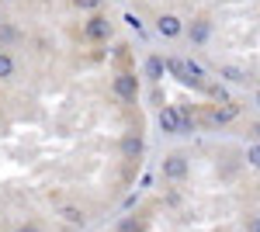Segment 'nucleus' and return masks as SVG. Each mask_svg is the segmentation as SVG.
I'll use <instances>...</instances> for the list:
<instances>
[{
    "label": "nucleus",
    "mask_w": 260,
    "mask_h": 232,
    "mask_svg": "<svg viewBox=\"0 0 260 232\" xmlns=\"http://www.w3.org/2000/svg\"><path fill=\"white\" fill-rule=\"evenodd\" d=\"M136 90H139V83H136V77H132V73H118V77H115V94H118V97L132 101V97H136Z\"/></svg>",
    "instance_id": "nucleus-2"
},
{
    "label": "nucleus",
    "mask_w": 260,
    "mask_h": 232,
    "mask_svg": "<svg viewBox=\"0 0 260 232\" xmlns=\"http://www.w3.org/2000/svg\"><path fill=\"white\" fill-rule=\"evenodd\" d=\"M125 21H128V28H136V31H142V24H139V18H136V14H128Z\"/></svg>",
    "instance_id": "nucleus-16"
},
{
    "label": "nucleus",
    "mask_w": 260,
    "mask_h": 232,
    "mask_svg": "<svg viewBox=\"0 0 260 232\" xmlns=\"http://www.w3.org/2000/svg\"><path fill=\"white\" fill-rule=\"evenodd\" d=\"M14 232H35V229H31V225H24V229H14Z\"/></svg>",
    "instance_id": "nucleus-17"
},
{
    "label": "nucleus",
    "mask_w": 260,
    "mask_h": 232,
    "mask_svg": "<svg viewBox=\"0 0 260 232\" xmlns=\"http://www.w3.org/2000/svg\"><path fill=\"white\" fill-rule=\"evenodd\" d=\"M156 28H160V35H163V39H177L180 31H184V24H180L177 14H163Z\"/></svg>",
    "instance_id": "nucleus-3"
},
{
    "label": "nucleus",
    "mask_w": 260,
    "mask_h": 232,
    "mask_svg": "<svg viewBox=\"0 0 260 232\" xmlns=\"http://www.w3.org/2000/svg\"><path fill=\"white\" fill-rule=\"evenodd\" d=\"M208 35H212V21H194V24H191V42H198V45H205V42H208Z\"/></svg>",
    "instance_id": "nucleus-8"
},
{
    "label": "nucleus",
    "mask_w": 260,
    "mask_h": 232,
    "mask_svg": "<svg viewBox=\"0 0 260 232\" xmlns=\"http://www.w3.org/2000/svg\"><path fill=\"white\" fill-rule=\"evenodd\" d=\"M108 35H111V24H108V18H90V21H87V39L101 42V39H108Z\"/></svg>",
    "instance_id": "nucleus-4"
},
{
    "label": "nucleus",
    "mask_w": 260,
    "mask_h": 232,
    "mask_svg": "<svg viewBox=\"0 0 260 232\" xmlns=\"http://www.w3.org/2000/svg\"><path fill=\"white\" fill-rule=\"evenodd\" d=\"M14 39H18V31H14L11 24H4V21H0V42H14Z\"/></svg>",
    "instance_id": "nucleus-13"
},
{
    "label": "nucleus",
    "mask_w": 260,
    "mask_h": 232,
    "mask_svg": "<svg viewBox=\"0 0 260 232\" xmlns=\"http://www.w3.org/2000/svg\"><path fill=\"white\" fill-rule=\"evenodd\" d=\"M236 115H240V104H233V101H225L222 108H215V111H212V121H215V125H225V121H233Z\"/></svg>",
    "instance_id": "nucleus-6"
},
{
    "label": "nucleus",
    "mask_w": 260,
    "mask_h": 232,
    "mask_svg": "<svg viewBox=\"0 0 260 232\" xmlns=\"http://www.w3.org/2000/svg\"><path fill=\"white\" fill-rule=\"evenodd\" d=\"M14 73V59L7 56V52H0V80H7Z\"/></svg>",
    "instance_id": "nucleus-12"
},
{
    "label": "nucleus",
    "mask_w": 260,
    "mask_h": 232,
    "mask_svg": "<svg viewBox=\"0 0 260 232\" xmlns=\"http://www.w3.org/2000/svg\"><path fill=\"white\" fill-rule=\"evenodd\" d=\"M163 177L167 180H184L187 177V159L184 156H167L163 159Z\"/></svg>",
    "instance_id": "nucleus-1"
},
{
    "label": "nucleus",
    "mask_w": 260,
    "mask_h": 232,
    "mask_svg": "<svg viewBox=\"0 0 260 232\" xmlns=\"http://www.w3.org/2000/svg\"><path fill=\"white\" fill-rule=\"evenodd\" d=\"M0 4H4V0H0Z\"/></svg>",
    "instance_id": "nucleus-18"
},
{
    "label": "nucleus",
    "mask_w": 260,
    "mask_h": 232,
    "mask_svg": "<svg viewBox=\"0 0 260 232\" xmlns=\"http://www.w3.org/2000/svg\"><path fill=\"white\" fill-rule=\"evenodd\" d=\"M121 153H125V159H139L142 139H139V136H125V139H121Z\"/></svg>",
    "instance_id": "nucleus-7"
},
{
    "label": "nucleus",
    "mask_w": 260,
    "mask_h": 232,
    "mask_svg": "<svg viewBox=\"0 0 260 232\" xmlns=\"http://www.w3.org/2000/svg\"><path fill=\"white\" fill-rule=\"evenodd\" d=\"M73 4H77L80 11H98L101 7V0H73Z\"/></svg>",
    "instance_id": "nucleus-14"
},
{
    "label": "nucleus",
    "mask_w": 260,
    "mask_h": 232,
    "mask_svg": "<svg viewBox=\"0 0 260 232\" xmlns=\"http://www.w3.org/2000/svg\"><path fill=\"white\" fill-rule=\"evenodd\" d=\"M163 66H167V70H170V73H174V77H177L180 83H191V87H194V80H191V73H187V66H184V59L170 56L167 62H163Z\"/></svg>",
    "instance_id": "nucleus-5"
},
{
    "label": "nucleus",
    "mask_w": 260,
    "mask_h": 232,
    "mask_svg": "<svg viewBox=\"0 0 260 232\" xmlns=\"http://www.w3.org/2000/svg\"><path fill=\"white\" fill-rule=\"evenodd\" d=\"M62 218H66L70 225H83V218H87V215H83L77 205H66V208H62Z\"/></svg>",
    "instance_id": "nucleus-10"
},
{
    "label": "nucleus",
    "mask_w": 260,
    "mask_h": 232,
    "mask_svg": "<svg viewBox=\"0 0 260 232\" xmlns=\"http://www.w3.org/2000/svg\"><path fill=\"white\" fill-rule=\"evenodd\" d=\"M219 73L225 80H233V83H246V70H240V66H222Z\"/></svg>",
    "instance_id": "nucleus-11"
},
{
    "label": "nucleus",
    "mask_w": 260,
    "mask_h": 232,
    "mask_svg": "<svg viewBox=\"0 0 260 232\" xmlns=\"http://www.w3.org/2000/svg\"><path fill=\"white\" fill-rule=\"evenodd\" d=\"M163 70H167V66H163L160 56H149V59H146V77H149V80H163Z\"/></svg>",
    "instance_id": "nucleus-9"
},
{
    "label": "nucleus",
    "mask_w": 260,
    "mask_h": 232,
    "mask_svg": "<svg viewBox=\"0 0 260 232\" xmlns=\"http://www.w3.org/2000/svg\"><path fill=\"white\" fill-rule=\"evenodd\" d=\"M121 232H142V222H132L128 218V222H121Z\"/></svg>",
    "instance_id": "nucleus-15"
}]
</instances>
